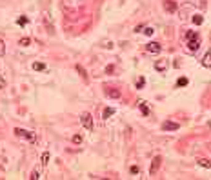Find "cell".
I'll list each match as a JSON object with an SVG mask.
<instances>
[{"label":"cell","mask_w":211,"mask_h":180,"mask_svg":"<svg viewBox=\"0 0 211 180\" xmlns=\"http://www.w3.org/2000/svg\"><path fill=\"white\" fill-rule=\"evenodd\" d=\"M198 166H200V167H211V160L200 158V160H198Z\"/></svg>","instance_id":"cell-13"},{"label":"cell","mask_w":211,"mask_h":180,"mask_svg":"<svg viewBox=\"0 0 211 180\" xmlns=\"http://www.w3.org/2000/svg\"><path fill=\"white\" fill-rule=\"evenodd\" d=\"M146 49H148L149 53H160V49H162V46H160L158 42H149Z\"/></svg>","instance_id":"cell-6"},{"label":"cell","mask_w":211,"mask_h":180,"mask_svg":"<svg viewBox=\"0 0 211 180\" xmlns=\"http://www.w3.org/2000/svg\"><path fill=\"white\" fill-rule=\"evenodd\" d=\"M33 69L35 71H44L46 69V64L44 62H33Z\"/></svg>","instance_id":"cell-11"},{"label":"cell","mask_w":211,"mask_h":180,"mask_svg":"<svg viewBox=\"0 0 211 180\" xmlns=\"http://www.w3.org/2000/svg\"><path fill=\"white\" fill-rule=\"evenodd\" d=\"M144 33H146L148 37H151V35H153L155 31H153V29H151V27H146V29H144Z\"/></svg>","instance_id":"cell-25"},{"label":"cell","mask_w":211,"mask_h":180,"mask_svg":"<svg viewBox=\"0 0 211 180\" xmlns=\"http://www.w3.org/2000/svg\"><path fill=\"white\" fill-rule=\"evenodd\" d=\"M144 82H146L144 78H138V82H136V87H138V89H142V87H144Z\"/></svg>","instance_id":"cell-23"},{"label":"cell","mask_w":211,"mask_h":180,"mask_svg":"<svg viewBox=\"0 0 211 180\" xmlns=\"http://www.w3.org/2000/svg\"><path fill=\"white\" fill-rule=\"evenodd\" d=\"M80 122H82V126L86 127V129H93V118H91V115L89 113H82L80 115Z\"/></svg>","instance_id":"cell-2"},{"label":"cell","mask_w":211,"mask_h":180,"mask_svg":"<svg viewBox=\"0 0 211 180\" xmlns=\"http://www.w3.org/2000/svg\"><path fill=\"white\" fill-rule=\"evenodd\" d=\"M164 7H166L168 13H175V11H177V2H173V0H166V2H164Z\"/></svg>","instance_id":"cell-8"},{"label":"cell","mask_w":211,"mask_h":180,"mask_svg":"<svg viewBox=\"0 0 211 180\" xmlns=\"http://www.w3.org/2000/svg\"><path fill=\"white\" fill-rule=\"evenodd\" d=\"M195 37H198V35H197V33H188V35H186V38L189 40V38H195Z\"/></svg>","instance_id":"cell-28"},{"label":"cell","mask_w":211,"mask_h":180,"mask_svg":"<svg viewBox=\"0 0 211 180\" xmlns=\"http://www.w3.org/2000/svg\"><path fill=\"white\" fill-rule=\"evenodd\" d=\"M6 55V44H4V40H0V57H4Z\"/></svg>","instance_id":"cell-19"},{"label":"cell","mask_w":211,"mask_h":180,"mask_svg":"<svg viewBox=\"0 0 211 180\" xmlns=\"http://www.w3.org/2000/svg\"><path fill=\"white\" fill-rule=\"evenodd\" d=\"M198 47H200V38L198 37H195V38H189L188 40V49L195 53V51H198Z\"/></svg>","instance_id":"cell-4"},{"label":"cell","mask_w":211,"mask_h":180,"mask_svg":"<svg viewBox=\"0 0 211 180\" xmlns=\"http://www.w3.org/2000/svg\"><path fill=\"white\" fill-rule=\"evenodd\" d=\"M42 164H44V166H47V162H49V153H42Z\"/></svg>","instance_id":"cell-18"},{"label":"cell","mask_w":211,"mask_h":180,"mask_svg":"<svg viewBox=\"0 0 211 180\" xmlns=\"http://www.w3.org/2000/svg\"><path fill=\"white\" fill-rule=\"evenodd\" d=\"M160 164H162V157H160V155L153 157V160H151V166H149V175H155V173L158 171Z\"/></svg>","instance_id":"cell-3"},{"label":"cell","mask_w":211,"mask_h":180,"mask_svg":"<svg viewBox=\"0 0 211 180\" xmlns=\"http://www.w3.org/2000/svg\"><path fill=\"white\" fill-rule=\"evenodd\" d=\"M106 95L109 98H120V89H115V87H108L106 89Z\"/></svg>","instance_id":"cell-7"},{"label":"cell","mask_w":211,"mask_h":180,"mask_svg":"<svg viewBox=\"0 0 211 180\" xmlns=\"http://www.w3.org/2000/svg\"><path fill=\"white\" fill-rule=\"evenodd\" d=\"M177 86H178V87L188 86V78H184V77H182V78H178V80H177Z\"/></svg>","instance_id":"cell-17"},{"label":"cell","mask_w":211,"mask_h":180,"mask_svg":"<svg viewBox=\"0 0 211 180\" xmlns=\"http://www.w3.org/2000/svg\"><path fill=\"white\" fill-rule=\"evenodd\" d=\"M138 106H140L142 115H149V107H148V104H146V102H138Z\"/></svg>","instance_id":"cell-12"},{"label":"cell","mask_w":211,"mask_h":180,"mask_svg":"<svg viewBox=\"0 0 211 180\" xmlns=\"http://www.w3.org/2000/svg\"><path fill=\"white\" fill-rule=\"evenodd\" d=\"M29 178H31V180H39V178H42V177H40V173H39V171H33Z\"/></svg>","instance_id":"cell-21"},{"label":"cell","mask_w":211,"mask_h":180,"mask_svg":"<svg viewBox=\"0 0 211 180\" xmlns=\"http://www.w3.org/2000/svg\"><path fill=\"white\" fill-rule=\"evenodd\" d=\"M73 144H80V142H82V135H73Z\"/></svg>","instance_id":"cell-20"},{"label":"cell","mask_w":211,"mask_h":180,"mask_svg":"<svg viewBox=\"0 0 211 180\" xmlns=\"http://www.w3.org/2000/svg\"><path fill=\"white\" fill-rule=\"evenodd\" d=\"M162 129H164V131H177V129H178V124H177V122H171V120H166V122L162 124Z\"/></svg>","instance_id":"cell-5"},{"label":"cell","mask_w":211,"mask_h":180,"mask_svg":"<svg viewBox=\"0 0 211 180\" xmlns=\"http://www.w3.org/2000/svg\"><path fill=\"white\" fill-rule=\"evenodd\" d=\"M191 20H193V24H195V26H200V24L204 22V18H202L200 15H193V17H191Z\"/></svg>","instance_id":"cell-14"},{"label":"cell","mask_w":211,"mask_h":180,"mask_svg":"<svg viewBox=\"0 0 211 180\" xmlns=\"http://www.w3.org/2000/svg\"><path fill=\"white\" fill-rule=\"evenodd\" d=\"M15 135L17 137H20V138H26V140H29V142H35V133H31V131H26V129H20V127H17L15 129Z\"/></svg>","instance_id":"cell-1"},{"label":"cell","mask_w":211,"mask_h":180,"mask_svg":"<svg viewBox=\"0 0 211 180\" xmlns=\"http://www.w3.org/2000/svg\"><path fill=\"white\" fill-rule=\"evenodd\" d=\"M129 173H131V175H136V173H138V167H136V166H131V167H129Z\"/></svg>","instance_id":"cell-24"},{"label":"cell","mask_w":211,"mask_h":180,"mask_svg":"<svg viewBox=\"0 0 211 180\" xmlns=\"http://www.w3.org/2000/svg\"><path fill=\"white\" fill-rule=\"evenodd\" d=\"M18 24H20V26H26V24H27V18H26V17L18 18Z\"/></svg>","instance_id":"cell-26"},{"label":"cell","mask_w":211,"mask_h":180,"mask_svg":"<svg viewBox=\"0 0 211 180\" xmlns=\"http://www.w3.org/2000/svg\"><path fill=\"white\" fill-rule=\"evenodd\" d=\"M18 46H22V47H26V46H31V40L27 38V37H24V38L18 40Z\"/></svg>","instance_id":"cell-15"},{"label":"cell","mask_w":211,"mask_h":180,"mask_svg":"<svg viewBox=\"0 0 211 180\" xmlns=\"http://www.w3.org/2000/svg\"><path fill=\"white\" fill-rule=\"evenodd\" d=\"M77 71L80 73V77H82V78H87V71H86L82 66H77Z\"/></svg>","instance_id":"cell-16"},{"label":"cell","mask_w":211,"mask_h":180,"mask_svg":"<svg viewBox=\"0 0 211 180\" xmlns=\"http://www.w3.org/2000/svg\"><path fill=\"white\" fill-rule=\"evenodd\" d=\"M111 115H115V109H113V107H106V109L102 111V118H104V120L109 118Z\"/></svg>","instance_id":"cell-10"},{"label":"cell","mask_w":211,"mask_h":180,"mask_svg":"<svg viewBox=\"0 0 211 180\" xmlns=\"http://www.w3.org/2000/svg\"><path fill=\"white\" fill-rule=\"evenodd\" d=\"M202 66H204V67H211V49L204 55V58H202Z\"/></svg>","instance_id":"cell-9"},{"label":"cell","mask_w":211,"mask_h":180,"mask_svg":"<svg viewBox=\"0 0 211 180\" xmlns=\"http://www.w3.org/2000/svg\"><path fill=\"white\" fill-rule=\"evenodd\" d=\"M6 87V80H4V77H0V89H4Z\"/></svg>","instance_id":"cell-27"},{"label":"cell","mask_w":211,"mask_h":180,"mask_svg":"<svg viewBox=\"0 0 211 180\" xmlns=\"http://www.w3.org/2000/svg\"><path fill=\"white\" fill-rule=\"evenodd\" d=\"M155 67H156L158 71H162V69L166 67V64H164V62H156V64H155Z\"/></svg>","instance_id":"cell-22"}]
</instances>
